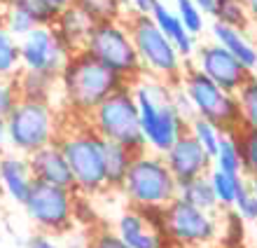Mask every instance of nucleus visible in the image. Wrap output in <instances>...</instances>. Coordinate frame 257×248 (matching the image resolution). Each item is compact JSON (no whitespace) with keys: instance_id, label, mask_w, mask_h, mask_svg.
I'll return each mask as SVG.
<instances>
[{"instance_id":"9b49d317","label":"nucleus","mask_w":257,"mask_h":248,"mask_svg":"<svg viewBox=\"0 0 257 248\" xmlns=\"http://www.w3.org/2000/svg\"><path fill=\"white\" fill-rule=\"evenodd\" d=\"M75 199H77L75 190L33 181L24 208H26L28 218L38 225L40 232H47L52 236L66 234V232L73 229L75 204H77Z\"/></svg>"},{"instance_id":"bb28decb","label":"nucleus","mask_w":257,"mask_h":248,"mask_svg":"<svg viewBox=\"0 0 257 248\" xmlns=\"http://www.w3.org/2000/svg\"><path fill=\"white\" fill-rule=\"evenodd\" d=\"M213 167L227 174H243V161H241V150L236 143V134H222L217 152L213 154Z\"/></svg>"},{"instance_id":"c9c22d12","label":"nucleus","mask_w":257,"mask_h":248,"mask_svg":"<svg viewBox=\"0 0 257 248\" xmlns=\"http://www.w3.org/2000/svg\"><path fill=\"white\" fill-rule=\"evenodd\" d=\"M28 248H61V243L54 241L52 234H47V232H40V234H35L28 241Z\"/></svg>"},{"instance_id":"72a5a7b5","label":"nucleus","mask_w":257,"mask_h":248,"mask_svg":"<svg viewBox=\"0 0 257 248\" xmlns=\"http://www.w3.org/2000/svg\"><path fill=\"white\" fill-rule=\"evenodd\" d=\"M19 101V89H17V80H5L0 77V117H7L10 110L17 106Z\"/></svg>"},{"instance_id":"aec40b11","label":"nucleus","mask_w":257,"mask_h":248,"mask_svg":"<svg viewBox=\"0 0 257 248\" xmlns=\"http://www.w3.org/2000/svg\"><path fill=\"white\" fill-rule=\"evenodd\" d=\"M210 33H213V38H215L217 45H222V47L227 49L229 54H234V56H236V59L248 68V70L255 73L257 70V47L248 40L245 31L215 21L213 28H210Z\"/></svg>"},{"instance_id":"1a4fd4ad","label":"nucleus","mask_w":257,"mask_h":248,"mask_svg":"<svg viewBox=\"0 0 257 248\" xmlns=\"http://www.w3.org/2000/svg\"><path fill=\"white\" fill-rule=\"evenodd\" d=\"M89 54H94L96 59L105 63L108 68H112L119 77L134 85L138 77H143V63L138 59L136 45L131 40V33L126 28L124 19H105L96 21L91 28V35L87 40Z\"/></svg>"},{"instance_id":"5701e85b","label":"nucleus","mask_w":257,"mask_h":248,"mask_svg":"<svg viewBox=\"0 0 257 248\" xmlns=\"http://www.w3.org/2000/svg\"><path fill=\"white\" fill-rule=\"evenodd\" d=\"M178 197L196 208L210 211V213H213L215 208H220V204H217V199H215V192H213V185H210V181H208V174L199 176L194 181L183 183V185H178Z\"/></svg>"},{"instance_id":"4468645a","label":"nucleus","mask_w":257,"mask_h":248,"mask_svg":"<svg viewBox=\"0 0 257 248\" xmlns=\"http://www.w3.org/2000/svg\"><path fill=\"white\" fill-rule=\"evenodd\" d=\"M117 234L131 248H171L162 229L159 208H136L124 211L117 220Z\"/></svg>"},{"instance_id":"58836bf2","label":"nucleus","mask_w":257,"mask_h":248,"mask_svg":"<svg viewBox=\"0 0 257 248\" xmlns=\"http://www.w3.org/2000/svg\"><path fill=\"white\" fill-rule=\"evenodd\" d=\"M45 5H49L52 10H56V12H61V10H66L68 5H73V3H77V0H42Z\"/></svg>"},{"instance_id":"ddd939ff","label":"nucleus","mask_w":257,"mask_h":248,"mask_svg":"<svg viewBox=\"0 0 257 248\" xmlns=\"http://www.w3.org/2000/svg\"><path fill=\"white\" fill-rule=\"evenodd\" d=\"M194 66L229 94H238V89L243 87L252 75V70H248L234 54H229L217 42H208V45L196 47Z\"/></svg>"},{"instance_id":"b1692460","label":"nucleus","mask_w":257,"mask_h":248,"mask_svg":"<svg viewBox=\"0 0 257 248\" xmlns=\"http://www.w3.org/2000/svg\"><path fill=\"white\" fill-rule=\"evenodd\" d=\"M245 176L243 174H227V171H220V169H210L208 171V181L213 185V192H215V199L220 204V208H231L234 206V199H236L238 185L243 183Z\"/></svg>"},{"instance_id":"f257e3e1","label":"nucleus","mask_w":257,"mask_h":248,"mask_svg":"<svg viewBox=\"0 0 257 248\" xmlns=\"http://www.w3.org/2000/svg\"><path fill=\"white\" fill-rule=\"evenodd\" d=\"M128 85L87 49L73 52L59 75V92L73 117L87 120L112 92Z\"/></svg>"},{"instance_id":"39448f33","label":"nucleus","mask_w":257,"mask_h":248,"mask_svg":"<svg viewBox=\"0 0 257 248\" xmlns=\"http://www.w3.org/2000/svg\"><path fill=\"white\" fill-rule=\"evenodd\" d=\"M5 124L10 148L26 157L54 143L61 134V122L56 110L52 108V101L19 99L5 117Z\"/></svg>"},{"instance_id":"2eb2a0df","label":"nucleus","mask_w":257,"mask_h":248,"mask_svg":"<svg viewBox=\"0 0 257 248\" xmlns=\"http://www.w3.org/2000/svg\"><path fill=\"white\" fill-rule=\"evenodd\" d=\"M164 159L169 164L178 185L194 181L199 176H206L213 169V157L201 148V143L190 134V129L178 136V141L169 148V152L164 154Z\"/></svg>"},{"instance_id":"c756f323","label":"nucleus","mask_w":257,"mask_h":248,"mask_svg":"<svg viewBox=\"0 0 257 248\" xmlns=\"http://www.w3.org/2000/svg\"><path fill=\"white\" fill-rule=\"evenodd\" d=\"M187 129H190V134L201 143V148L206 150L210 157L217 152V145H220V136H222V131H220L213 122L203 120V117H194V120L187 124Z\"/></svg>"},{"instance_id":"6ab92c4d","label":"nucleus","mask_w":257,"mask_h":248,"mask_svg":"<svg viewBox=\"0 0 257 248\" xmlns=\"http://www.w3.org/2000/svg\"><path fill=\"white\" fill-rule=\"evenodd\" d=\"M150 17L155 21L157 26L162 28V33L169 38L173 45H176L178 54L183 56L185 61H190L196 52V38L185 28V24L180 21L176 10H171L164 0H157L152 10H150Z\"/></svg>"},{"instance_id":"f3484780","label":"nucleus","mask_w":257,"mask_h":248,"mask_svg":"<svg viewBox=\"0 0 257 248\" xmlns=\"http://www.w3.org/2000/svg\"><path fill=\"white\" fill-rule=\"evenodd\" d=\"M96 21L91 19V14L80 5V3H73V5H68L66 10L56 14L54 28L59 38L63 40V45L68 47V52H80V49L87 47V40L89 35H91V28H94Z\"/></svg>"},{"instance_id":"0eeeda50","label":"nucleus","mask_w":257,"mask_h":248,"mask_svg":"<svg viewBox=\"0 0 257 248\" xmlns=\"http://www.w3.org/2000/svg\"><path fill=\"white\" fill-rule=\"evenodd\" d=\"M87 122L105 138L115 141L134 150L136 154L145 148V136L141 129V115H138V103L134 96V87L124 85L117 92L108 96L94 113L87 117Z\"/></svg>"},{"instance_id":"ea45409f","label":"nucleus","mask_w":257,"mask_h":248,"mask_svg":"<svg viewBox=\"0 0 257 248\" xmlns=\"http://www.w3.org/2000/svg\"><path fill=\"white\" fill-rule=\"evenodd\" d=\"M194 3H196V5H199V7H201V12H203V14H208V17H210V14H213V7H215V0H194Z\"/></svg>"},{"instance_id":"dca6fc26","label":"nucleus","mask_w":257,"mask_h":248,"mask_svg":"<svg viewBox=\"0 0 257 248\" xmlns=\"http://www.w3.org/2000/svg\"><path fill=\"white\" fill-rule=\"evenodd\" d=\"M28 167H31L33 181L52 183V185H61V188L75 190L73 171L68 167V159H66V154H63L61 145H59V141L49 143L45 148L28 154Z\"/></svg>"},{"instance_id":"79ce46f5","label":"nucleus","mask_w":257,"mask_h":248,"mask_svg":"<svg viewBox=\"0 0 257 248\" xmlns=\"http://www.w3.org/2000/svg\"><path fill=\"white\" fill-rule=\"evenodd\" d=\"M248 188H250V192L257 197V176H250V178H248Z\"/></svg>"},{"instance_id":"e433bc0d","label":"nucleus","mask_w":257,"mask_h":248,"mask_svg":"<svg viewBox=\"0 0 257 248\" xmlns=\"http://www.w3.org/2000/svg\"><path fill=\"white\" fill-rule=\"evenodd\" d=\"M124 7H131V12H138V14H150L152 5L157 0H122Z\"/></svg>"},{"instance_id":"a211bd4d","label":"nucleus","mask_w":257,"mask_h":248,"mask_svg":"<svg viewBox=\"0 0 257 248\" xmlns=\"http://www.w3.org/2000/svg\"><path fill=\"white\" fill-rule=\"evenodd\" d=\"M33 185V174L28 167V157L19 152H5L0 157V188L5 190V195L24 206L26 197Z\"/></svg>"},{"instance_id":"4be33fe9","label":"nucleus","mask_w":257,"mask_h":248,"mask_svg":"<svg viewBox=\"0 0 257 248\" xmlns=\"http://www.w3.org/2000/svg\"><path fill=\"white\" fill-rule=\"evenodd\" d=\"M14 80H17V89H19V99L52 101V92L59 87V80L40 73H31V70H19Z\"/></svg>"},{"instance_id":"6e6552de","label":"nucleus","mask_w":257,"mask_h":248,"mask_svg":"<svg viewBox=\"0 0 257 248\" xmlns=\"http://www.w3.org/2000/svg\"><path fill=\"white\" fill-rule=\"evenodd\" d=\"M180 87L187 92V96L194 103L196 117L213 122L222 134H236L241 124V106H238L236 94L224 92L217 87L208 75H203L196 66H185L180 75Z\"/></svg>"},{"instance_id":"a878e982","label":"nucleus","mask_w":257,"mask_h":248,"mask_svg":"<svg viewBox=\"0 0 257 248\" xmlns=\"http://www.w3.org/2000/svg\"><path fill=\"white\" fill-rule=\"evenodd\" d=\"M210 17L215 21H220V24L241 28V31H248V26L252 24L243 0H215V7H213Z\"/></svg>"},{"instance_id":"f704fd0d","label":"nucleus","mask_w":257,"mask_h":248,"mask_svg":"<svg viewBox=\"0 0 257 248\" xmlns=\"http://www.w3.org/2000/svg\"><path fill=\"white\" fill-rule=\"evenodd\" d=\"M89 248H131L126 241H124L122 236L117 234V232H110V229H101L98 234L91 239Z\"/></svg>"},{"instance_id":"9d476101","label":"nucleus","mask_w":257,"mask_h":248,"mask_svg":"<svg viewBox=\"0 0 257 248\" xmlns=\"http://www.w3.org/2000/svg\"><path fill=\"white\" fill-rule=\"evenodd\" d=\"M159 220L171 248H203L215 239L217 222L210 211L176 199L159 208Z\"/></svg>"},{"instance_id":"cd10ccee","label":"nucleus","mask_w":257,"mask_h":248,"mask_svg":"<svg viewBox=\"0 0 257 248\" xmlns=\"http://www.w3.org/2000/svg\"><path fill=\"white\" fill-rule=\"evenodd\" d=\"M238 106H241V124L243 129H257V75L252 73L250 80L238 89Z\"/></svg>"},{"instance_id":"412c9836","label":"nucleus","mask_w":257,"mask_h":248,"mask_svg":"<svg viewBox=\"0 0 257 248\" xmlns=\"http://www.w3.org/2000/svg\"><path fill=\"white\" fill-rule=\"evenodd\" d=\"M136 152L115 141H105V183L108 190H122V183L134 164Z\"/></svg>"},{"instance_id":"a19ab883","label":"nucleus","mask_w":257,"mask_h":248,"mask_svg":"<svg viewBox=\"0 0 257 248\" xmlns=\"http://www.w3.org/2000/svg\"><path fill=\"white\" fill-rule=\"evenodd\" d=\"M245 7H248V14H250V19L257 24V0H243Z\"/></svg>"},{"instance_id":"20e7f679","label":"nucleus","mask_w":257,"mask_h":248,"mask_svg":"<svg viewBox=\"0 0 257 248\" xmlns=\"http://www.w3.org/2000/svg\"><path fill=\"white\" fill-rule=\"evenodd\" d=\"M124 21L143 63V73L166 82L171 87L178 85L185 68V59L178 54L176 45L162 33V28L152 21V17L131 12Z\"/></svg>"},{"instance_id":"423d86ee","label":"nucleus","mask_w":257,"mask_h":248,"mask_svg":"<svg viewBox=\"0 0 257 248\" xmlns=\"http://www.w3.org/2000/svg\"><path fill=\"white\" fill-rule=\"evenodd\" d=\"M122 192L136 208H164L178 197V181L164 154L143 150L128 167Z\"/></svg>"},{"instance_id":"7ed1b4c3","label":"nucleus","mask_w":257,"mask_h":248,"mask_svg":"<svg viewBox=\"0 0 257 248\" xmlns=\"http://www.w3.org/2000/svg\"><path fill=\"white\" fill-rule=\"evenodd\" d=\"M59 145L73 171L75 192L80 195H98L108 190L105 183V138L96 131L87 120L77 129L61 127Z\"/></svg>"},{"instance_id":"f8f14e48","label":"nucleus","mask_w":257,"mask_h":248,"mask_svg":"<svg viewBox=\"0 0 257 248\" xmlns=\"http://www.w3.org/2000/svg\"><path fill=\"white\" fill-rule=\"evenodd\" d=\"M68 56L70 52L52 26H35L31 33L19 38L21 70H31V73L59 80Z\"/></svg>"},{"instance_id":"393cba45","label":"nucleus","mask_w":257,"mask_h":248,"mask_svg":"<svg viewBox=\"0 0 257 248\" xmlns=\"http://www.w3.org/2000/svg\"><path fill=\"white\" fill-rule=\"evenodd\" d=\"M21 70V59H19V40L7 31L5 21L0 17V77L12 80Z\"/></svg>"},{"instance_id":"c85d7f7f","label":"nucleus","mask_w":257,"mask_h":248,"mask_svg":"<svg viewBox=\"0 0 257 248\" xmlns=\"http://www.w3.org/2000/svg\"><path fill=\"white\" fill-rule=\"evenodd\" d=\"M236 143L243 161V176L245 178L257 176V129H238Z\"/></svg>"},{"instance_id":"2f4dec72","label":"nucleus","mask_w":257,"mask_h":248,"mask_svg":"<svg viewBox=\"0 0 257 248\" xmlns=\"http://www.w3.org/2000/svg\"><path fill=\"white\" fill-rule=\"evenodd\" d=\"M234 208L238 211V215L243 220H257V197L250 192L248 188V178H243V183L238 185V192H236V199H234Z\"/></svg>"},{"instance_id":"473e14b6","label":"nucleus","mask_w":257,"mask_h":248,"mask_svg":"<svg viewBox=\"0 0 257 248\" xmlns=\"http://www.w3.org/2000/svg\"><path fill=\"white\" fill-rule=\"evenodd\" d=\"M171 101H173V106H176V110L180 113V117H183L187 124H190L192 120L196 117V110H194V103H192V99L187 96V92H185L180 85H173L171 87Z\"/></svg>"},{"instance_id":"7c9ffc66","label":"nucleus","mask_w":257,"mask_h":248,"mask_svg":"<svg viewBox=\"0 0 257 248\" xmlns=\"http://www.w3.org/2000/svg\"><path fill=\"white\" fill-rule=\"evenodd\" d=\"M173 3H176V12H178V17H180V21L185 24V28H187L194 38L201 35L203 26H206V21H203L206 14L201 12V7L196 5L194 0H173Z\"/></svg>"},{"instance_id":"4c0bfd02","label":"nucleus","mask_w":257,"mask_h":248,"mask_svg":"<svg viewBox=\"0 0 257 248\" xmlns=\"http://www.w3.org/2000/svg\"><path fill=\"white\" fill-rule=\"evenodd\" d=\"M7 124H5V117H0V157L7 152Z\"/></svg>"},{"instance_id":"f03ea898","label":"nucleus","mask_w":257,"mask_h":248,"mask_svg":"<svg viewBox=\"0 0 257 248\" xmlns=\"http://www.w3.org/2000/svg\"><path fill=\"white\" fill-rule=\"evenodd\" d=\"M141 115V129L145 136V148L150 152L166 154L178 141V136L187 131V122L180 117L171 101V85L143 75L131 85Z\"/></svg>"}]
</instances>
